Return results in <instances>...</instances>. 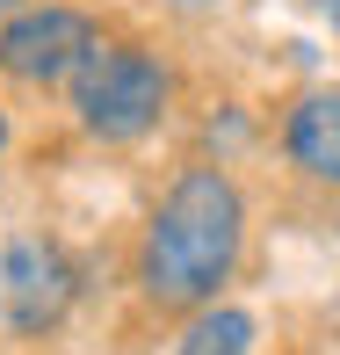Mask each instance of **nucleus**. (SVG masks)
Listing matches in <instances>:
<instances>
[{
	"mask_svg": "<svg viewBox=\"0 0 340 355\" xmlns=\"http://www.w3.org/2000/svg\"><path fill=\"white\" fill-rule=\"evenodd\" d=\"M174 8H217V0H174Z\"/></svg>",
	"mask_w": 340,
	"mask_h": 355,
	"instance_id": "nucleus-8",
	"label": "nucleus"
},
{
	"mask_svg": "<svg viewBox=\"0 0 340 355\" xmlns=\"http://www.w3.org/2000/svg\"><path fill=\"white\" fill-rule=\"evenodd\" d=\"M247 348H253V319L232 312V304L196 312V327L181 334V355H247Z\"/></svg>",
	"mask_w": 340,
	"mask_h": 355,
	"instance_id": "nucleus-6",
	"label": "nucleus"
},
{
	"mask_svg": "<svg viewBox=\"0 0 340 355\" xmlns=\"http://www.w3.org/2000/svg\"><path fill=\"white\" fill-rule=\"evenodd\" d=\"M239 239H247V203L232 174L188 167L145 225V290L159 304H210L239 261Z\"/></svg>",
	"mask_w": 340,
	"mask_h": 355,
	"instance_id": "nucleus-1",
	"label": "nucleus"
},
{
	"mask_svg": "<svg viewBox=\"0 0 340 355\" xmlns=\"http://www.w3.org/2000/svg\"><path fill=\"white\" fill-rule=\"evenodd\" d=\"M0 145H8V123H0Z\"/></svg>",
	"mask_w": 340,
	"mask_h": 355,
	"instance_id": "nucleus-10",
	"label": "nucleus"
},
{
	"mask_svg": "<svg viewBox=\"0 0 340 355\" xmlns=\"http://www.w3.org/2000/svg\"><path fill=\"white\" fill-rule=\"evenodd\" d=\"M326 15H333V29H340V0H326Z\"/></svg>",
	"mask_w": 340,
	"mask_h": 355,
	"instance_id": "nucleus-9",
	"label": "nucleus"
},
{
	"mask_svg": "<svg viewBox=\"0 0 340 355\" xmlns=\"http://www.w3.org/2000/svg\"><path fill=\"white\" fill-rule=\"evenodd\" d=\"M73 290H80V268L58 239L15 232L0 247V312H8L15 334H51L73 312Z\"/></svg>",
	"mask_w": 340,
	"mask_h": 355,
	"instance_id": "nucleus-4",
	"label": "nucleus"
},
{
	"mask_svg": "<svg viewBox=\"0 0 340 355\" xmlns=\"http://www.w3.org/2000/svg\"><path fill=\"white\" fill-rule=\"evenodd\" d=\"M94 22L80 8H58V0H44V8H15L8 22H0V73L22 80V87H58V80H73L87 66L94 51Z\"/></svg>",
	"mask_w": 340,
	"mask_h": 355,
	"instance_id": "nucleus-3",
	"label": "nucleus"
},
{
	"mask_svg": "<svg viewBox=\"0 0 340 355\" xmlns=\"http://www.w3.org/2000/svg\"><path fill=\"white\" fill-rule=\"evenodd\" d=\"M73 109L94 138L123 145L145 138L159 116H167V66L138 44H94L87 66L73 73Z\"/></svg>",
	"mask_w": 340,
	"mask_h": 355,
	"instance_id": "nucleus-2",
	"label": "nucleus"
},
{
	"mask_svg": "<svg viewBox=\"0 0 340 355\" xmlns=\"http://www.w3.org/2000/svg\"><path fill=\"white\" fill-rule=\"evenodd\" d=\"M15 8H29V0H0V22H8V15H15Z\"/></svg>",
	"mask_w": 340,
	"mask_h": 355,
	"instance_id": "nucleus-7",
	"label": "nucleus"
},
{
	"mask_svg": "<svg viewBox=\"0 0 340 355\" xmlns=\"http://www.w3.org/2000/svg\"><path fill=\"white\" fill-rule=\"evenodd\" d=\"M283 145H289V159H297L312 182L340 189V87L304 94V102L289 109V123H283Z\"/></svg>",
	"mask_w": 340,
	"mask_h": 355,
	"instance_id": "nucleus-5",
	"label": "nucleus"
}]
</instances>
